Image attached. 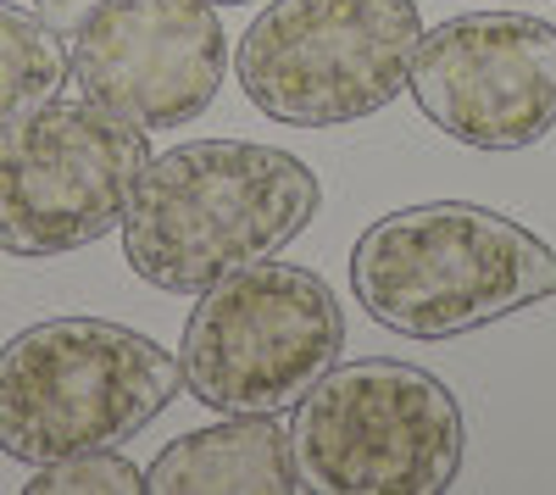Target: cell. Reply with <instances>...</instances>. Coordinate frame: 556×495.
Returning a JSON list of instances; mask_svg holds the SVG:
<instances>
[{
	"instance_id": "cell-11",
	"label": "cell",
	"mask_w": 556,
	"mask_h": 495,
	"mask_svg": "<svg viewBox=\"0 0 556 495\" xmlns=\"http://www.w3.org/2000/svg\"><path fill=\"white\" fill-rule=\"evenodd\" d=\"M67 78V34H56L39 12L0 0V128L56 101Z\"/></svg>"
},
{
	"instance_id": "cell-4",
	"label": "cell",
	"mask_w": 556,
	"mask_h": 495,
	"mask_svg": "<svg viewBox=\"0 0 556 495\" xmlns=\"http://www.w3.org/2000/svg\"><path fill=\"white\" fill-rule=\"evenodd\" d=\"M468 423L417 363H334L295 407L290 457L317 495H440L462 473Z\"/></svg>"
},
{
	"instance_id": "cell-12",
	"label": "cell",
	"mask_w": 556,
	"mask_h": 495,
	"mask_svg": "<svg viewBox=\"0 0 556 495\" xmlns=\"http://www.w3.org/2000/svg\"><path fill=\"white\" fill-rule=\"evenodd\" d=\"M23 490L28 495H139L146 490V473L117 445H106V452H78V457L34 468V479Z\"/></svg>"
},
{
	"instance_id": "cell-7",
	"label": "cell",
	"mask_w": 556,
	"mask_h": 495,
	"mask_svg": "<svg viewBox=\"0 0 556 495\" xmlns=\"http://www.w3.org/2000/svg\"><path fill=\"white\" fill-rule=\"evenodd\" d=\"M151 145L96 101H45L0 128V251L45 262L106 240Z\"/></svg>"
},
{
	"instance_id": "cell-13",
	"label": "cell",
	"mask_w": 556,
	"mask_h": 495,
	"mask_svg": "<svg viewBox=\"0 0 556 495\" xmlns=\"http://www.w3.org/2000/svg\"><path fill=\"white\" fill-rule=\"evenodd\" d=\"M101 7V0H34V12L45 17V23H51L56 34H73L89 12H96Z\"/></svg>"
},
{
	"instance_id": "cell-5",
	"label": "cell",
	"mask_w": 556,
	"mask_h": 495,
	"mask_svg": "<svg viewBox=\"0 0 556 495\" xmlns=\"http://www.w3.org/2000/svg\"><path fill=\"white\" fill-rule=\"evenodd\" d=\"M345 312L312 267L251 262L201 290L178 340V373L206 412L278 418L340 363Z\"/></svg>"
},
{
	"instance_id": "cell-6",
	"label": "cell",
	"mask_w": 556,
	"mask_h": 495,
	"mask_svg": "<svg viewBox=\"0 0 556 495\" xmlns=\"http://www.w3.org/2000/svg\"><path fill=\"white\" fill-rule=\"evenodd\" d=\"M424 45L412 0H273L240 39L245 101L290 128H340L384 112Z\"/></svg>"
},
{
	"instance_id": "cell-9",
	"label": "cell",
	"mask_w": 556,
	"mask_h": 495,
	"mask_svg": "<svg viewBox=\"0 0 556 495\" xmlns=\"http://www.w3.org/2000/svg\"><path fill=\"white\" fill-rule=\"evenodd\" d=\"M84 101L134 128H184L223 89L228 34L212 0H101L67 51Z\"/></svg>"
},
{
	"instance_id": "cell-10",
	"label": "cell",
	"mask_w": 556,
	"mask_h": 495,
	"mask_svg": "<svg viewBox=\"0 0 556 495\" xmlns=\"http://www.w3.org/2000/svg\"><path fill=\"white\" fill-rule=\"evenodd\" d=\"M151 495H295L301 473L278 418H223L178 434L146 468Z\"/></svg>"
},
{
	"instance_id": "cell-2",
	"label": "cell",
	"mask_w": 556,
	"mask_h": 495,
	"mask_svg": "<svg viewBox=\"0 0 556 495\" xmlns=\"http://www.w3.org/2000/svg\"><path fill=\"white\" fill-rule=\"evenodd\" d=\"M351 295L406 340H456L556 295V251L473 201L401 206L351 245Z\"/></svg>"
},
{
	"instance_id": "cell-3",
	"label": "cell",
	"mask_w": 556,
	"mask_h": 495,
	"mask_svg": "<svg viewBox=\"0 0 556 495\" xmlns=\"http://www.w3.org/2000/svg\"><path fill=\"white\" fill-rule=\"evenodd\" d=\"M184 373L151 334L106 318H45L0 345V452L45 468L156 423Z\"/></svg>"
},
{
	"instance_id": "cell-1",
	"label": "cell",
	"mask_w": 556,
	"mask_h": 495,
	"mask_svg": "<svg viewBox=\"0 0 556 495\" xmlns=\"http://www.w3.org/2000/svg\"><path fill=\"white\" fill-rule=\"evenodd\" d=\"M323 206L317 173L278 145L190 140L146 162L123 206V256L167 295L206 284L285 251Z\"/></svg>"
},
{
	"instance_id": "cell-8",
	"label": "cell",
	"mask_w": 556,
	"mask_h": 495,
	"mask_svg": "<svg viewBox=\"0 0 556 495\" xmlns=\"http://www.w3.org/2000/svg\"><path fill=\"white\" fill-rule=\"evenodd\" d=\"M412 101L473 151H523L556 128V23L529 12H462L424 34Z\"/></svg>"
},
{
	"instance_id": "cell-14",
	"label": "cell",
	"mask_w": 556,
	"mask_h": 495,
	"mask_svg": "<svg viewBox=\"0 0 556 495\" xmlns=\"http://www.w3.org/2000/svg\"><path fill=\"white\" fill-rule=\"evenodd\" d=\"M212 7H245V0H212Z\"/></svg>"
}]
</instances>
